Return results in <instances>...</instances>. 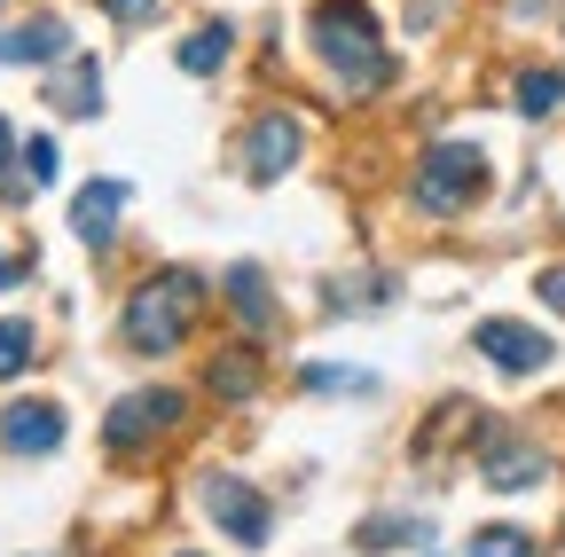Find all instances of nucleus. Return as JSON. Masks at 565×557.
Here are the masks:
<instances>
[{
    "label": "nucleus",
    "mask_w": 565,
    "mask_h": 557,
    "mask_svg": "<svg viewBox=\"0 0 565 557\" xmlns=\"http://www.w3.org/2000/svg\"><path fill=\"white\" fill-rule=\"evenodd\" d=\"M307 40H315V55L330 63V79H338L345 95H370V87L393 79V63H385V24L370 17V0H315Z\"/></svg>",
    "instance_id": "f257e3e1"
},
{
    "label": "nucleus",
    "mask_w": 565,
    "mask_h": 557,
    "mask_svg": "<svg viewBox=\"0 0 565 557\" xmlns=\"http://www.w3.org/2000/svg\"><path fill=\"white\" fill-rule=\"evenodd\" d=\"M196 307H204V283L189 267H166V275H150L134 299H126V314H118V330H126V345L134 354H173V345L189 338V322H196Z\"/></svg>",
    "instance_id": "f03ea898"
},
{
    "label": "nucleus",
    "mask_w": 565,
    "mask_h": 557,
    "mask_svg": "<svg viewBox=\"0 0 565 557\" xmlns=\"http://www.w3.org/2000/svg\"><path fill=\"white\" fill-rule=\"evenodd\" d=\"M479 189H487V158L471 142H440V150H424V165H416V213L424 221H448V213H463Z\"/></svg>",
    "instance_id": "7ed1b4c3"
},
{
    "label": "nucleus",
    "mask_w": 565,
    "mask_h": 557,
    "mask_svg": "<svg viewBox=\"0 0 565 557\" xmlns=\"http://www.w3.org/2000/svg\"><path fill=\"white\" fill-rule=\"evenodd\" d=\"M204 511H212V526H221L228 542H244V549H259V542L275 534L267 495H259V486H244L236 471H212V479H204Z\"/></svg>",
    "instance_id": "20e7f679"
},
{
    "label": "nucleus",
    "mask_w": 565,
    "mask_h": 557,
    "mask_svg": "<svg viewBox=\"0 0 565 557\" xmlns=\"http://www.w3.org/2000/svg\"><path fill=\"white\" fill-rule=\"evenodd\" d=\"M479 354H487L494 369H511V377H542V369L557 362V345H550L534 322H503V314H494V322H479Z\"/></svg>",
    "instance_id": "39448f33"
},
{
    "label": "nucleus",
    "mask_w": 565,
    "mask_h": 557,
    "mask_svg": "<svg viewBox=\"0 0 565 557\" xmlns=\"http://www.w3.org/2000/svg\"><path fill=\"white\" fill-rule=\"evenodd\" d=\"M299 150H307V126L291 118V110H267L252 133H244V173L252 181H282L299 165Z\"/></svg>",
    "instance_id": "423d86ee"
},
{
    "label": "nucleus",
    "mask_w": 565,
    "mask_h": 557,
    "mask_svg": "<svg viewBox=\"0 0 565 557\" xmlns=\"http://www.w3.org/2000/svg\"><path fill=\"white\" fill-rule=\"evenodd\" d=\"M181 408H189V400L166 393V385H158V393H134V400H118V408L103 416V440H110V448H141V440L173 432V425H181Z\"/></svg>",
    "instance_id": "0eeeda50"
},
{
    "label": "nucleus",
    "mask_w": 565,
    "mask_h": 557,
    "mask_svg": "<svg viewBox=\"0 0 565 557\" xmlns=\"http://www.w3.org/2000/svg\"><path fill=\"white\" fill-rule=\"evenodd\" d=\"M63 408L55 400H9V408H0V448H9V456H55L63 448Z\"/></svg>",
    "instance_id": "6e6552de"
},
{
    "label": "nucleus",
    "mask_w": 565,
    "mask_h": 557,
    "mask_svg": "<svg viewBox=\"0 0 565 557\" xmlns=\"http://www.w3.org/2000/svg\"><path fill=\"white\" fill-rule=\"evenodd\" d=\"M118 213H126V181H87L71 196V228H79V244H95V251L118 236Z\"/></svg>",
    "instance_id": "1a4fd4ad"
},
{
    "label": "nucleus",
    "mask_w": 565,
    "mask_h": 557,
    "mask_svg": "<svg viewBox=\"0 0 565 557\" xmlns=\"http://www.w3.org/2000/svg\"><path fill=\"white\" fill-rule=\"evenodd\" d=\"M71 55V24L63 17H32L17 32H0V63H63Z\"/></svg>",
    "instance_id": "9d476101"
},
{
    "label": "nucleus",
    "mask_w": 565,
    "mask_h": 557,
    "mask_svg": "<svg viewBox=\"0 0 565 557\" xmlns=\"http://www.w3.org/2000/svg\"><path fill=\"white\" fill-rule=\"evenodd\" d=\"M204 385H212V400H252L259 393V345H228Z\"/></svg>",
    "instance_id": "9b49d317"
},
{
    "label": "nucleus",
    "mask_w": 565,
    "mask_h": 557,
    "mask_svg": "<svg viewBox=\"0 0 565 557\" xmlns=\"http://www.w3.org/2000/svg\"><path fill=\"white\" fill-rule=\"evenodd\" d=\"M534 479H542V448H526V440L487 448V486H534Z\"/></svg>",
    "instance_id": "f8f14e48"
},
{
    "label": "nucleus",
    "mask_w": 565,
    "mask_h": 557,
    "mask_svg": "<svg viewBox=\"0 0 565 557\" xmlns=\"http://www.w3.org/2000/svg\"><path fill=\"white\" fill-rule=\"evenodd\" d=\"M228 47H236V32H228V24H196V32L173 47V63L204 79V72H221V63H228Z\"/></svg>",
    "instance_id": "ddd939ff"
},
{
    "label": "nucleus",
    "mask_w": 565,
    "mask_h": 557,
    "mask_svg": "<svg viewBox=\"0 0 565 557\" xmlns=\"http://www.w3.org/2000/svg\"><path fill=\"white\" fill-rule=\"evenodd\" d=\"M55 103H63L71 118H95V110H103V79H95V63H87V55L55 79Z\"/></svg>",
    "instance_id": "4468645a"
},
{
    "label": "nucleus",
    "mask_w": 565,
    "mask_h": 557,
    "mask_svg": "<svg viewBox=\"0 0 565 557\" xmlns=\"http://www.w3.org/2000/svg\"><path fill=\"white\" fill-rule=\"evenodd\" d=\"M228 307H236V314H244L252 330H267L275 299H267V275H259V267H236V275H228Z\"/></svg>",
    "instance_id": "2eb2a0df"
},
{
    "label": "nucleus",
    "mask_w": 565,
    "mask_h": 557,
    "mask_svg": "<svg viewBox=\"0 0 565 557\" xmlns=\"http://www.w3.org/2000/svg\"><path fill=\"white\" fill-rule=\"evenodd\" d=\"M463 557H534V534L526 526H479Z\"/></svg>",
    "instance_id": "dca6fc26"
},
{
    "label": "nucleus",
    "mask_w": 565,
    "mask_h": 557,
    "mask_svg": "<svg viewBox=\"0 0 565 557\" xmlns=\"http://www.w3.org/2000/svg\"><path fill=\"white\" fill-rule=\"evenodd\" d=\"M557 103H565V79L557 72H519V110L526 118H550Z\"/></svg>",
    "instance_id": "f3484780"
},
{
    "label": "nucleus",
    "mask_w": 565,
    "mask_h": 557,
    "mask_svg": "<svg viewBox=\"0 0 565 557\" xmlns=\"http://www.w3.org/2000/svg\"><path fill=\"white\" fill-rule=\"evenodd\" d=\"M362 549H401V542H424L416 518H362V534H353Z\"/></svg>",
    "instance_id": "a211bd4d"
},
{
    "label": "nucleus",
    "mask_w": 565,
    "mask_h": 557,
    "mask_svg": "<svg viewBox=\"0 0 565 557\" xmlns=\"http://www.w3.org/2000/svg\"><path fill=\"white\" fill-rule=\"evenodd\" d=\"M32 369V322H0V377Z\"/></svg>",
    "instance_id": "6ab92c4d"
},
{
    "label": "nucleus",
    "mask_w": 565,
    "mask_h": 557,
    "mask_svg": "<svg viewBox=\"0 0 565 557\" xmlns=\"http://www.w3.org/2000/svg\"><path fill=\"white\" fill-rule=\"evenodd\" d=\"M17 158H24V181H32V189H47V181H55V173H63V150H55V142H47V133H32V142H24V150H17Z\"/></svg>",
    "instance_id": "aec40b11"
},
{
    "label": "nucleus",
    "mask_w": 565,
    "mask_h": 557,
    "mask_svg": "<svg viewBox=\"0 0 565 557\" xmlns=\"http://www.w3.org/2000/svg\"><path fill=\"white\" fill-rule=\"evenodd\" d=\"M299 385H307V393H370L377 377H362V369H322V362H315V369H299Z\"/></svg>",
    "instance_id": "412c9836"
},
{
    "label": "nucleus",
    "mask_w": 565,
    "mask_h": 557,
    "mask_svg": "<svg viewBox=\"0 0 565 557\" xmlns=\"http://www.w3.org/2000/svg\"><path fill=\"white\" fill-rule=\"evenodd\" d=\"M103 17H110V24H150L158 0H103Z\"/></svg>",
    "instance_id": "4be33fe9"
},
{
    "label": "nucleus",
    "mask_w": 565,
    "mask_h": 557,
    "mask_svg": "<svg viewBox=\"0 0 565 557\" xmlns=\"http://www.w3.org/2000/svg\"><path fill=\"white\" fill-rule=\"evenodd\" d=\"M534 291H542V307L565 314V267H542V283H534Z\"/></svg>",
    "instance_id": "5701e85b"
},
{
    "label": "nucleus",
    "mask_w": 565,
    "mask_h": 557,
    "mask_svg": "<svg viewBox=\"0 0 565 557\" xmlns=\"http://www.w3.org/2000/svg\"><path fill=\"white\" fill-rule=\"evenodd\" d=\"M17 275H24V267H17L9 251H0V291H9V283H17Z\"/></svg>",
    "instance_id": "b1692460"
},
{
    "label": "nucleus",
    "mask_w": 565,
    "mask_h": 557,
    "mask_svg": "<svg viewBox=\"0 0 565 557\" xmlns=\"http://www.w3.org/2000/svg\"><path fill=\"white\" fill-rule=\"evenodd\" d=\"M9 150H17V133H9V118H0V165H9Z\"/></svg>",
    "instance_id": "393cba45"
},
{
    "label": "nucleus",
    "mask_w": 565,
    "mask_h": 557,
    "mask_svg": "<svg viewBox=\"0 0 565 557\" xmlns=\"http://www.w3.org/2000/svg\"><path fill=\"white\" fill-rule=\"evenodd\" d=\"M181 557H196V549H181Z\"/></svg>",
    "instance_id": "a878e982"
}]
</instances>
